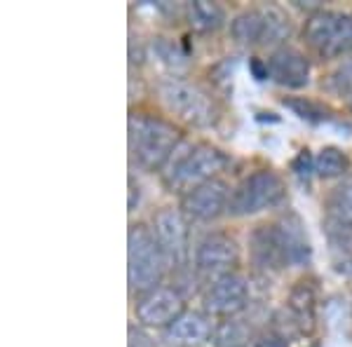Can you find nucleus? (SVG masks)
<instances>
[{
    "mask_svg": "<svg viewBox=\"0 0 352 347\" xmlns=\"http://www.w3.org/2000/svg\"><path fill=\"white\" fill-rule=\"evenodd\" d=\"M181 146V134L172 122L146 113L129 115V153L146 172H160Z\"/></svg>",
    "mask_w": 352,
    "mask_h": 347,
    "instance_id": "nucleus-1",
    "label": "nucleus"
},
{
    "mask_svg": "<svg viewBox=\"0 0 352 347\" xmlns=\"http://www.w3.org/2000/svg\"><path fill=\"white\" fill-rule=\"evenodd\" d=\"M228 164L223 150L209 144H181L167 162V172L162 174L164 183L169 190L188 192L192 188L207 183V181L217 179V174Z\"/></svg>",
    "mask_w": 352,
    "mask_h": 347,
    "instance_id": "nucleus-2",
    "label": "nucleus"
},
{
    "mask_svg": "<svg viewBox=\"0 0 352 347\" xmlns=\"http://www.w3.org/2000/svg\"><path fill=\"white\" fill-rule=\"evenodd\" d=\"M167 258H164L160 244L148 225L136 223L129 227L127 235V284L132 293H146L160 287L164 272H167Z\"/></svg>",
    "mask_w": 352,
    "mask_h": 347,
    "instance_id": "nucleus-3",
    "label": "nucleus"
},
{
    "mask_svg": "<svg viewBox=\"0 0 352 347\" xmlns=\"http://www.w3.org/2000/svg\"><path fill=\"white\" fill-rule=\"evenodd\" d=\"M160 104L169 115L190 127H212L217 122V106L200 85L184 78H164L157 85Z\"/></svg>",
    "mask_w": 352,
    "mask_h": 347,
    "instance_id": "nucleus-4",
    "label": "nucleus"
},
{
    "mask_svg": "<svg viewBox=\"0 0 352 347\" xmlns=\"http://www.w3.org/2000/svg\"><path fill=\"white\" fill-rule=\"evenodd\" d=\"M287 197V186L282 176L272 169H256L247 174L244 179L232 188L228 214L235 219L261 214L265 209L280 207Z\"/></svg>",
    "mask_w": 352,
    "mask_h": 347,
    "instance_id": "nucleus-5",
    "label": "nucleus"
},
{
    "mask_svg": "<svg viewBox=\"0 0 352 347\" xmlns=\"http://www.w3.org/2000/svg\"><path fill=\"white\" fill-rule=\"evenodd\" d=\"M305 43L317 54L336 59L352 52V12L315 10L303 26Z\"/></svg>",
    "mask_w": 352,
    "mask_h": 347,
    "instance_id": "nucleus-6",
    "label": "nucleus"
},
{
    "mask_svg": "<svg viewBox=\"0 0 352 347\" xmlns=\"http://www.w3.org/2000/svg\"><path fill=\"white\" fill-rule=\"evenodd\" d=\"M237 258H240V247L230 235L209 232L197 242L195 254H192V265H195L197 275L214 282L219 277L235 272L232 267L237 265Z\"/></svg>",
    "mask_w": 352,
    "mask_h": 347,
    "instance_id": "nucleus-7",
    "label": "nucleus"
},
{
    "mask_svg": "<svg viewBox=\"0 0 352 347\" xmlns=\"http://www.w3.org/2000/svg\"><path fill=\"white\" fill-rule=\"evenodd\" d=\"M249 282L240 272H230L219 280L209 282L202 295V307L209 317L232 320L249 305Z\"/></svg>",
    "mask_w": 352,
    "mask_h": 347,
    "instance_id": "nucleus-8",
    "label": "nucleus"
},
{
    "mask_svg": "<svg viewBox=\"0 0 352 347\" xmlns=\"http://www.w3.org/2000/svg\"><path fill=\"white\" fill-rule=\"evenodd\" d=\"M153 235L160 244L169 265L181 267L188 258V223L186 214L174 207H162L153 214Z\"/></svg>",
    "mask_w": 352,
    "mask_h": 347,
    "instance_id": "nucleus-9",
    "label": "nucleus"
},
{
    "mask_svg": "<svg viewBox=\"0 0 352 347\" xmlns=\"http://www.w3.org/2000/svg\"><path fill=\"white\" fill-rule=\"evenodd\" d=\"M184 312V295L172 287L151 289V291L141 293L134 305L136 322L148 328H167Z\"/></svg>",
    "mask_w": 352,
    "mask_h": 347,
    "instance_id": "nucleus-10",
    "label": "nucleus"
},
{
    "mask_svg": "<svg viewBox=\"0 0 352 347\" xmlns=\"http://www.w3.org/2000/svg\"><path fill=\"white\" fill-rule=\"evenodd\" d=\"M230 186L221 179H212L207 183L192 188L186 195H181V212L188 219L202 221H217L221 214H228L230 204Z\"/></svg>",
    "mask_w": 352,
    "mask_h": 347,
    "instance_id": "nucleus-11",
    "label": "nucleus"
},
{
    "mask_svg": "<svg viewBox=\"0 0 352 347\" xmlns=\"http://www.w3.org/2000/svg\"><path fill=\"white\" fill-rule=\"evenodd\" d=\"M310 59L298 47L282 45L275 47L268 59L270 80L287 89H303L310 85Z\"/></svg>",
    "mask_w": 352,
    "mask_h": 347,
    "instance_id": "nucleus-12",
    "label": "nucleus"
},
{
    "mask_svg": "<svg viewBox=\"0 0 352 347\" xmlns=\"http://www.w3.org/2000/svg\"><path fill=\"white\" fill-rule=\"evenodd\" d=\"M275 235L280 242L282 256L287 265H308L312 258V242L305 230L303 219L296 212H287L275 221Z\"/></svg>",
    "mask_w": 352,
    "mask_h": 347,
    "instance_id": "nucleus-13",
    "label": "nucleus"
},
{
    "mask_svg": "<svg viewBox=\"0 0 352 347\" xmlns=\"http://www.w3.org/2000/svg\"><path fill=\"white\" fill-rule=\"evenodd\" d=\"M214 333V326L207 315L195 310H186L164 328V338L176 347H197L207 343Z\"/></svg>",
    "mask_w": 352,
    "mask_h": 347,
    "instance_id": "nucleus-14",
    "label": "nucleus"
},
{
    "mask_svg": "<svg viewBox=\"0 0 352 347\" xmlns=\"http://www.w3.org/2000/svg\"><path fill=\"white\" fill-rule=\"evenodd\" d=\"M249 258L256 270L275 272L285 263L280 242L275 235V225H258L254 227L252 237H249Z\"/></svg>",
    "mask_w": 352,
    "mask_h": 347,
    "instance_id": "nucleus-15",
    "label": "nucleus"
},
{
    "mask_svg": "<svg viewBox=\"0 0 352 347\" xmlns=\"http://www.w3.org/2000/svg\"><path fill=\"white\" fill-rule=\"evenodd\" d=\"M230 36L240 47H254L265 41V8L244 10L230 21Z\"/></svg>",
    "mask_w": 352,
    "mask_h": 347,
    "instance_id": "nucleus-16",
    "label": "nucleus"
},
{
    "mask_svg": "<svg viewBox=\"0 0 352 347\" xmlns=\"http://www.w3.org/2000/svg\"><path fill=\"white\" fill-rule=\"evenodd\" d=\"M352 167L350 157L338 146H322L315 155V174L320 179H343Z\"/></svg>",
    "mask_w": 352,
    "mask_h": 347,
    "instance_id": "nucleus-17",
    "label": "nucleus"
},
{
    "mask_svg": "<svg viewBox=\"0 0 352 347\" xmlns=\"http://www.w3.org/2000/svg\"><path fill=\"white\" fill-rule=\"evenodd\" d=\"M188 24L190 28L200 33L219 31L226 24V12L219 3H209V0H195L188 5Z\"/></svg>",
    "mask_w": 352,
    "mask_h": 347,
    "instance_id": "nucleus-18",
    "label": "nucleus"
},
{
    "mask_svg": "<svg viewBox=\"0 0 352 347\" xmlns=\"http://www.w3.org/2000/svg\"><path fill=\"white\" fill-rule=\"evenodd\" d=\"M329 212H331L333 223L352 227V176L343 179L333 188L329 197Z\"/></svg>",
    "mask_w": 352,
    "mask_h": 347,
    "instance_id": "nucleus-19",
    "label": "nucleus"
},
{
    "mask_svg": "<svg viewBox=\"0 0 352 347\" xmlns=\"http://www.w3.org/2000/svg\"><path fill=\"white\" fill-rule=\"evenodd\" d=\"M212 343L214 347H247L249 328L244 326L242 322H237L235 317H232V320H223L214 326Z\"/></svg>",
    "mask_w": 352,
    "mask_h": 347,
    "instance_id": "nucleus-20",
    "label": "nucleus"
},
{
    "mask_svg": "<svg viewBox=\"0 0 352 347\" xmlns=\"http://www.w3.org/2000/svg\"><path fill=\"white\" fill-rule=\"evenodd\" d=\"M289 307H292V312L300 322H312L315 320V307H317L315 289H312L308 282H298L296 287L292 289V295H289Z\"/></svg>",
    "mask_w": 352,
    "mask_h": 347,
    "instance_id": "nucleus-21",
    "label": "nucleus"
},
{
    "mask_svg": "<svg viewBox=\"0 0 352 347\" xmlns=\"http://www.w3.org/2000/svg\"><path fill=\"white\" fill-rule=\"evenodd\" d=\"M282 104H285L289 111L296 113L300 120L312 122V124L327 122L329 117H331V113H329L327 106L317 104V101L305 99V96H287V99H282Z\"/></svg>",
    "mask_w": 352,
    "mask_h": 347,
    "instance_id": "nucleus-22",
    "label": "nucleus"
},
{
    "mask_svg": "<svg viewBox=\"0 0 352 347\" xmlns=\"http://www.w3.org/2000/svg\"><path fill=\"white\" fill-rule=\"evenodd\" d=\"M292 33V26H289V19L285 14L280 12L277 8H265V41H263V47H282V43L289 38Z\"/></svg>",
    "mask_w": 352,
    "mask_h": 347,
    "instance_id": "nucleus-23",
    "label": "nucleus"
},
{
    "mask_svg": "<svg viewBox=\"0 0 352 347\" xmlns=\"http://www.w3.org/2000/svg\"><path fill=\"white\" fill-rule=\"evenodd\" d=\"M153 54H155L167 68H172V71L186 64V52L176 43L167 41V38H155V41H153Z\"/></svg>",
    "mask_w": 352,
    "mask_h": 347,
    "instance_id": "nucleus-24",
    "label": "nucleus"
},
{
    "mask_svg": "<svg viewBox=\"0 0 352 347\" xmlns=\"http://www.w3.org/2000/svg\"><path fill=\"white\" fill-rule=\"evenodd\" d=\"M329 87H331L336 94L352 96V61L343 64L331 78H329Z\"/></svg>",
    "mask_w": 352,
    "mask_h": 347,
    "instance_id": "nucleus-25",
    "label": "nucleus"
},
{
    "mask_svg": "<svg viewBox=\"0 0 352 347\" xmlns=\"http://www.w3.org/2000/svg\"><path fill=\"white\" fill-rule=\"evenodd\" d=\"M292 172L298 176V179H310L315 174V157L310 155V150H300L292 162Z\"/></svg>",
    "mask_w": 352,
    "mask_h": 347,
    "instance_id": "nucleus-26",
    "label": "nucleus"
},
{
    "mask_svg": "<svg viewBox=\"0 0 352 347\" xmlns=\"http://www.w3.org/2000/svg\"><path fill=\"white\" fill-rule=\"evenodd\" d=\"M254 347H289L287 338L277 331H263L261 335H256L254 340Z\"/></svg>",
    "mask_w": 352,
    "mask_h": 347,
    "instance_id": "nucleus-27",
    "label": "nucleus"
},
{
    "mask_svg": "<svg viewBox=\"0 0 352 347\" xmlns=\"http://www.w3.org/2000/svg\"><path fill=\"white\" fill-rule=\"evenodd\" d=\"M249 68H252L254 78L256 80H268L270 73H268V61H261L258 56H254V59H249Z\"/></svg>",
    "mask_w": 352,
    "mask_h": 347,
    "instance_id": "nucleus-28",
    "label": "nucleus"
},
{
    "mask_svg": "<svg viewBox=\"0 0 352 347\" xmlns=\"http://www.w3.org/2000/svg\"><path fill=\"white\" fill-rule=\"evenodd\" d=\"M129 347H153V345L144 333H139L132 328V331H129Z\"/></svg>",
    "mask_w": 352,
    "mask_h": 347,
    "instance_id": "nucleus-29",
    "label": "nucleus"
},
{
    "mask_svg": "<svg viewBox=\"0 0 352 347\" xmlns=\"http://www.w3.org/2000/svg\"><path fill=\"white\" fill-rule=\"evenodd\" d=\"M129 190H132V197H129V209H134V179H129ZM136 200H139V190H136Z\"/></svg>",
    "mask_w": 352,
    "mask_h": 347,
    "instance_id": "nucleus-30",
    "label": "nucleus"
},
{
    "mask_svg": "<svg viewBox=\"0 0 352 347\" xmlns=\"http://www.w3.org/2000/svg\"><path fill=\"white\" fill-rule=\"evenodd\" d=\"M350 113H352V96H350Z\"/></svg>",
    "mask_w": 352,
    "mask_h": 347,
    "instance_id": "nucleus-31",
    "label": "nucleus"
}]
</instances>
